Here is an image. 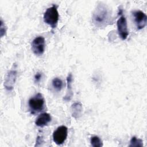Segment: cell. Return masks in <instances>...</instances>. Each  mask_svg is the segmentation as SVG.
<instances>
[{"mask_svg":"<svg viewBox=\"0 0 147 147\" xmlns=\"http://www.w3.org/2000/svg\"><path fill=\"white\" fill-rule=\"evenodd\" d=\"M117 25L119 36L122 40H126L129 35V31L126 19L124 16L122 15L119 17L117 21Z\"/></svg>","mask_w":147,"mask_h":147,"instance_id":"cell-6","label":"cell"},{"mask_svg":"<svg viewBox=\"0 0 147 147\" xmlns=\"http://www.w3.org/2000/svg\"><path fill=\"white\" fill-rule=\"evenodd\" d=\"M129 146L142 147L143 146V141L140 138H137L136 137L134 136L130 140Z\"/></svg>","mask_w":147,"mask_h":147,"instance_id":"cell-14","label":"cell"},{"mask_svg":"<svg viewBox=\"0 0 147 147\" xmlns=\"http://www.w3.org/2000/svg\"><path fill=\"white\" fill-rule=\"evenodd\" d=\"M41 142H43V138H42V137H40V136H38L37 137V139H36V144L35 146L40 145L39 143H40V144H41Z\"/></svg>","mask_w":147,"mask_h":147,"instance_id":"cell-17","label":"cell"},{"mask_svg":"<svg viewBox=\"0 0 147 147\" xmlns=\"http://www.w3.org/2000/svg\"><path fill=\"white\" fill-rule=\"evenodd\" d=\"M52 84L53 88L57 91H60L63 86V81L59 78H55L52 81Z\"/></svg>","mask_w":147,"mask_h":147,"instance_id":"cell-12","label":"cell"},{"mask_svg":"<svg viewBox=\"0 0 147 147\" xmlns=\"http://www.w3.org/2000/svg\"><path fill=\"white\" fill-rule=\"evenodd\" d=\"M83 106L82 104L79 102L74 103L71 107V112L72 116L75 119L79 118L82 113Z\"/></svg>","mask_w":147,"mask_h":147,"instance_id":"cell-10","label":"cell"},{"mask_svg":"<svg viewBox=\"0 0 147 147\" xmlns=\"http://www.w3.org/2000/svg\"><path fill=\"white\" fill-rule=\"evenodd\" d=\"M59 19V14L57 10V6L53 5L47 9L44 13L43 20L45 24L49 25L52 29H55Z\"/></svg>","mask_w":147,"mask_h":147,"instance_id":"cell-2","label":"cell"},{"mask_svg":"<svg viewBox=\"0 0 147 147\" xmlns=\"http://www.w3.org/2000/svg\"><path fill=\"white\" fill-rule=\"evenodd\" d=\"M45 48V40L42 36H37L32 42V50L37 56L42 55Z\"/></svg>","mask_w":147,"mask_h":147,"instance_id":"cell-5","label":"cell"},{"mask_svg":"<svg viewBox=\"0 0 147 147\" xmlns=\"http://www.w3.org/2000/svg\"><path fill=\"white\" fill-rule=\"evenodd\" d=\"M51 121V117L49 113H43L40 114L35 121V124L38 127H42Z\"/></svg>","mask_w":147,"mask_h":147,"instance_id":"cell-9","label":"cell"},{"mask_svg":"<svg viewBox=\"0 0 147 147\" xmlns=\"http://www.w3.org/2000/svg\"><path fill=\"white\" fill-rule=\"evenodd\" d=\"M94 25L99 28H104L111 20V13L108 7L103 3L98 4L92 17Z\"/></svg>","mask_w":147,"mask_h":147,"instance_id":"cell-1","label":"cell"},{"mask_svg":"<svg viewBox=\"0 0 147 147\" xmlns=\"http://www.w3.org/2000/svg\"><path fill=\"white\" fill-rule=\"evenodd\" d=\"M17 76L16 70H10L5 76L4 81V87L7 91H11L14 86Z\"/></svg>","mask_w":147,"mask_h":147,"instance_id":"cell-8","label":"cell"},{"mask_svg":"<svg viewBox=\"0 0 147 147\" xmlns=\"http://www.w3.org/2000/svg\"><path fill=\"white\" fill-rule=\"evenodd\" d=\"M73 81V77L72 74L69 73L67 78V93L63 99L65 101H69L71 99L73 96L72 88V82Z\"/></svg>","mask_w":147,"mask_h":147,"instance_id":"cell-11","label":"cell"},{"mask_svg":"<svg viewBox=\"0 0 147 147\" xmlns=\"http://www.w3.org/2000/svg\"><path fill=\"white\" fill-rule=\"evenodd\" d=\"M68 136V128L65 126H59L53 133V140L57 145L63 144Z\"/></svg>","mask_w":147,"mask_h":147,"instance_id":"cell-4","label":"cell"},{"mask_svg":"<svg viewBox=\"0 0 147 147\" xmlns=\"http://www.w3.org/2000/svg\"><path fill=\"white\" fill-rule=\"evenodd\" d=\"M41 78H42V74L40 72H37L35 75H34V82L36 83H38L39 82L41 79Z\"/></svg>","mask_w":147,"mask_h":147,"instance_id":"cell-16","label":"cell"},{"mask_svg":"<svg viewBox=\"0 0 147 147\" xmlns=\"http://www.w3.org/2000/svg\"><path fill=\"white\" fill-rule=\"evenodd\" d=\"M90 142L91 145L94 147H101L103 146L102 140L99 137L96 136H94L91 137Z\"/></svg>","mask_w":147,"mask_h":147,"instance_id":"cell-13","label":"cell"},{"mask_svg":"<svg viewBox=\"0 0 147 147\" xmlns=\"http://www.w3.org/2000/svg\"><path fill=\"white\" fill-rule=\"evenodd\" d=\"M134 17V21L138 30L143 29L146 25V15L141 10H134L132 12Z\"/></svg>","mask_w":147,"mask_h":147,"instance_id":"cell-7","label":"cell"},{"mask_svg":"<svg viewBox=\"0 0 147 147\" xmlns=\"http://www.w3.org/2000/svg\"><path fill=\"white\" fill-rule=\"evenodd\" d=\"M6 32V26L3 21L1 20V28H0V35L1 37H3L4 35H5Z\"/></svg>","mask_w":147,"mask_h":147,"instance_id":"cell-15","label":"cell"},{"mask_svg":"<svg viewBox=\"0 0 147 147\" xmlns=\"http://www.w3.org/2000/svg\"><path fill=\"white\" fill-rule=\"evenodd\" d=\"M29 108L32 114L42 111L45 106V99L41 93H37L31 97L28 101Z\"/></svg>","mask_w":147,"mask_h":147,"instance_id":"cell-3","label":"cell"}]
</instances>
